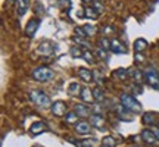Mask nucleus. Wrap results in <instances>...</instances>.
<instances>
[{
	"label": "nucleus",
	"mask_w": 159,
	"mask_h": 147,
	"mask_svg": "<svg viewBox=\"0 0 159 147\" xmlns=\"http://www.w3.org/2000/svg\"><path fill=\"white\" fill-rule=\"evenodd\" d=\"M84 16L90 18V19H97V18H99V12H97L93 6H90V7H85L84 9Z\"/></svg>",
	"instance_id": "22"
},
{
	"label": "nucleus",
	"mask_w": 159,
	"mask_h": 147,
	"mask_svg": "<svg viewBox=\"0 0 159 147\" xmlns=\"http://www.w3.org/2000/svg\"><path fill=\"white\" fill-rule=\"evenodd\" d=\"M130 75L134 77V81H136L137 84H140L143 79H144V74L142 71H139V69H134V71H130Z\"/></svg>",
	"instance_id": "26"
},
{
	"label": "nucleus",
	"mask_w": 159,
	"mask_h": 147,
	"mask_svg": "<svg viewBox=\"0 0 159 147\" xmlns=\"http://www.w3.org/2000/svg\"><path fill=\"white\" fill-rule=\"evenodd\" d=\"M74 112L78 115L80 118H87V116H90V109H89V106H85V105H75L74 108Z\"/></svg>",
	"instance_id": "16"
},
{
	"label": "nucleus",
	"mask_w": 159,
	"mask_h": 147,
	"mask_svg": "<svg viewBox=\"0 0 159 147\" xmlns=\"http://www.w3.org/2000/svg\"><path fill=\"white\" fill-rule=\"evenodd\" d=\"M93 79H94L99 85L103 84V75H100V72H99V71H93Z\"/></svg>",
	"instance_id": "34"
},
{
	"label": "nucleus",
	"mask_w": 159,
	"mask_h": 147,
	"mask_svg": "<svg viewBox=\"0 0 159 147\" xmlns=\"http://www.w3.org/2000/svg\"><path fill=\"white\" fill-rule=\"evenodd\" d=\"M50 110L55 116H65V115H66V105H65L62 100H57V102L52 103Z\"/></svg>",
	"instance_id": "8"
},
{
	"label": "nucleus",
	"mask_w": 159,
	"mask_h": 147,
	"mask_svg": "<svg viewBox=\"0 0 159 147\" xmlns=\"http://www.w3.org/2000/svg\"><path fill=\"white\" fill-rule=\"evenodd\" d=\"M102 144L106 147H115L116 146V140L112 136H106L102 138Z\"/></svg>",
	"instance_id": "25"
},
{
	"label": "nucleus",
	"mask_w": 159,
	"mask_h": 147,
	"mask_svg": "<svg viewBox=\"0 0 159 147\" xmlns=\"http://www.w3.org/2000/svg\"><path fill=\"white\" fill-rule=\"evenodd\" d=\"M130 75V71L128 69H125V68H118V69H115L114 72H112V77L116 79H127V77Z\"/></svg>",
	"instance_id": "19"
},
{
	"label": "nucleus",
	"mask_w": 159,
	"mask_h": 147,
	"mask_svg": "<svg viewBox=\"0 0 159 147\" xmlns=\"http://www.w3.org/2000/svg\"><path fill=\"white\" fill-rule=\"evenodd\" d=\"M99 44H100V47H102V49H105V50H111V40L106 38V37L100 38Z\"/></svg>",
	"instance_id": "31"
},
{
	"label": "nucleus",
	"mask_w": 159,
	"mask_h": 147,
	"mask_svg": "<svg viewBox=\"0 0 159 147\" xmlns=\"http://www.w3.org/2000/svg\"><path fill=\"white\" fill-rule=\"evenodd\" d=\"M150 130L155 132V136L158 137V140H159V127H156V125H150Z\"/></svg>",
	"instance_id": "37"
},
{
	"label": "nucleus",
	"mask_w": 159,
	"mask_h": 147,
	"mask_svg": "<svg viewBox=\"0 0 159 147\" xmlns=\"http://www.w3.org/2000/svg\"><path fill=\"white\" fill-rule=\"evenodd\" d=\"M80 99L83 100L84 103H93L94 102V96H93V90L90 88H83L81 93H80Z\"/></svg>",
	"instance_id": "14"
},
{
	"label": "nucleus",
	"mask_w": 159,
	"mask_h": 147,
	"mask_svg": "<svg viewBox=\"0 0 159 147\" xmlns=\"http://www.w3.org/2000/svg\"><path fill=\"white\" fill-rule=\"evenodd\" d=\"M93 96H94V102H100L102 103L105 100V94H103V90L100 87H96L93 88Z\"/></svg>",
	"instance_id": "23"
},
{
	"label": "nucleus",
	"mask_w": 159,
	"mask_h": 147,
	"mask_svg": "<svg viewBox=\"0 0 159 147\" xmlns=\"http://www.w3.org/2000/svg\"><path fill=\"white\" fill-rule=\"evenodd\" d=\"M57 2H59V5L62 7H69L71 6V0H57Z\"/></svg>",
	"instance_id": "36"
},
{
	"label": "nucleus",
	"mask_w": 159,
	"mask_h": 147,
	"mask_svg": "<svg viewBox=\"0 0 159 147\" xmlns=\"http://www.w3.org/2000/svg\"><path fill=\"white\" fill-rule=\"evenodd\" d=\"M148 49V41L144 38H137L136 41H134V51L136 53H142V51H144Z\"/></svg>",
	"instance_id": "18"
},
{
	"label": "nucleus",
	"mask_w": 159,
	"mask_h": 147,
	"mask_svg": "<svg viewBox=\"0 0 159 147\" xmlns=\"http://www.w3.org/2000/svg\"><path fill=\"white\" fill-rule=\"evenodd\" d=\"M114 110L116 112L118 118L122 119V121H127V122H130L131 119H133L131 116H127V115H130V110L125 108V106H124V105H122L121 102H119L118 105H115V106H114Z\"/></svg>",
	"instance_id": "9"
},
{
	"label": "nucleus",
	"mask_w": 159,
	"mask_h": 147,
	"mask_svg": "<svg viewBox=\"0 0 159 147\" xmlns=\"http://www.w3.org/2000/svg\"><path fill=\"white\" fill-rule=\"evenodd\" d=\"M75 35H77V37H83V38L87 37V34H85V31L83 27H77V28H75Z\"/></svg>",
	"instance_id": "35"
},
{
	"label": "nucleus",
	"mask_w": 159,
	"mask_h": 147,
	"mask_svg": "<svg viewBox=\"0 0 159 147\" xmlns=\"http://www.w3.org/2000/svg\"><path fill=\"white\" fill-rule=\"evenodd\" d=\"M69 53H71V56L72 57L77 59V57H83V53H84V51H81V49H80L78 46H72L71 50H69Z\"/></svg>",
	"instance_id": "29"
},
{
	"label": "nucleus",
	"mask_w": 159,
	"mask_h": 147,
	"mask_svg": "<svg viewBox=\"0 0 159 147\" xmlns=\"http://www.w3.org/2000/svg\"><path fill=\"white\" fill-rule=\"evenodd\" d=\"M40 27V21L37 18H33V19H30L28 24H27V27H25V35L28 37V38H33L37 33V29Z\"/></svg>",
	"instance_id": "5"
},
{
	"label": "nucleus",
	"mask_w": 159,
	"mask_h": 147,
	"mask_svg": "<svg viewBox=\"0 0 159 147\" xmlns=\"http://www.w3.org/2000/svg\"><path fill=\"white\" fill-rule=\"evenodd\" d=\"M100 147H106V146H103V144H102V146H100Z\"/></svg>",
	"instance_id": "40"
},
{
	"label": "nucleus",
	"mask_w": 159,
	"mask_h": 147,
	"mask_svg": "<svg viewBox=\"0 0 159 147\" xmlns=\"http://www.w3.org/2000/svg\"><path fill=\"white\" fill-rule=\"evenodd\" d=\"M143 74H144V79H146V82L149 84V87H152V88L159 91V74L152 66L146 68L143 71Z\"/></svg>",
	"instance_id": "4"
},
{
	"label": "nucleus",
	"mask_w": 159,
	"mask_h": 147,
	"mask_svg": "<svg viewBox=\"0 0 159 147\" xmlns=\"http://www.w3.org/2000/svg\"><path fill=\"white\" fill-rule=\"evenodd\" d=\"M91 6H93L99 13H102L103 9H105V6H103V3L100 2V0H93V2H91Z\"/></svg>",
	"instance_id": "32"
},
{
	"label": "nucleus",
	"mask_w": 159,
	"mask_h": 147,
	"mask_svg": "<svg viewBox=\"0 0 159 147\" xmlns=\"http://www.w3.org/2000/svg\"><path fill=\"white\" fill-rule=\"evenodd\" d=\"M49 131V127L44 124V122H41V121H35L31 124L30 127V132L33 134V136H40V134H43V132H47Z\"/></svg>",
	"instance_id": "7"
},
{
	"label": "nucleus",
	"mask_w": 159,
	"mask_h": 147,
	"mask_svg": "<svg viewBox=\"0 0 159 147\" xmlns=\"http://www.w3.org/2000/svg\"><path fill=\"white\" fill-rule=\"evenodd\" d=\"M91 127L93 125L90 122H87V121H78L77 124H75V132L77 134H81V136H85V134H89L91 130Z\"/></svg>",
	"instance_id": "10"
},
{
	"label": "nucleus",
	"mask_w": 159,
	"mask_h": 147,
	"mask_svg": "<svg viewBox=\"0 0 159 147\" xmlns=\"http://www.w3.org/2000/svg\"><path fill=\"white\" fill-rule=\"evenodd\" d=\"M30 7V0H16V13L18 16H24Z\"/></svg>",
	"instance_id": "13"
},
{
	"label": "nucleus",
	"mask_w": 159,
	"mask_h": 147,
	"mask_svg": "<svg viewBox=\"0 0 159 147\" xmlns=\"http://www.w3.org/2000/svg\"><path fill=\"white\" fill-rule=\"evenodd\" d=\"M83 59H84L87 63H94V57H93V53H91L89 49H87V50H84V53H83Z\"/></svg>",
	"instance_id": "30"
},
{
	"label": "nucleus",
	"mask_w": 159,
	"mask_h": 147,
	"mask_svg": "<svg viewBox=\"0 0 159 147\" xmlns=\"http://www.w3.org/2000/svg\"><path fill=\"white\" fill-rule=\"evenodd\" d=\"M127 50V46L122 44L119 40H111V51H114L115 55H124Z\"/></svg>",
	"instance_id": "11"
},
{
	"label": "nucleus",
	"mask_w": 159,
	"mask_h": 147,
	"mask_svg": "<svg viewBox=\"0 0 159 147\" xmlns=\"http://www.w3.org/2000/svg\"><path fill=\"white\" fill-rule=\"evenodd\" d=\"M83 28H84V31H85V34H87V37H93V35L97 33V28L94 27V25H90V24H85Z\"/></svg>",
	"instance_id": "28"
},
{
	"label": "nucleus",
	"mask_w": 159,
	"mask_h": 147,
	"mask_svg": "<svg viewBox=\"0 0 159 147\" xmlns=\"http://www.w3.org/2000/svg\"><path fill=\"white\" fill-rule=\"evenodd\" d=\"M97 56L100 57V59H103V60H105V62H108V53H106V50H105V49H102V47H99V49H97Z\"/></svg>",
	"instance_id": "33"
},
{
	"label": "nucleus",
	"mask_w": 159,
	"mask_h": 147,
	"mask_svg": "<svg viewBox=\"0 0 159 147\" xmlns=\"http://www.w3.org/2000/svg\"><path fill=\"white\" fill-rule=\"evenodd\" d=\"M69 141H72L77 147H96V140H94V138H83V140H80V141H74V140H71V137H69Z\"/></svg>",
	"instance_id": "17"
},
{
	"label": "nucleus",
	"mask_w": 159,
	"mask_h": 147,
	"mask_svg": "<svg viewBox=\"0 0 159 147\" xmlns=\"http://www.w3.org/2000/svg\"><path fill=\"white\" fill-rule=\"evenodd\" d=\"M134 59H136V62H139V63L144 60V57H143L142 53H136V56H134Z\"/></svg>",
	"instance_id": "38"
},
{
	"label": "nucleus",
	"mask_w": 159,
	"mask_h": 147,
	"mask_svg": "<svg viewBox=\"0 0 159 147\" xmlns=\"http://www.w3.org/2000/svg\"><path fill=\"white\" fill-rule=\"evenodd\" d=\"M119 102L122 103L131 113H140L142 112V105L139 103V100H137L136 97H133L131 94L122 93V94L119 96Z\"/></svg>",
	"instance_id": "1"
},
{
	"label": "nucleus",
	"mask_w": 159,
	"mask_h": 147,
	"mask_svg": "<svg viewBox=\"0 0 159 147\" xmlns=\"http://www.w3.org/2000/svg\"><path fill=\"white\" fill-rule=\"evenodd\" d=\"M68 93L71 96H77L78 93H81V87H80L78 82H71L68 87Z\"/></svg>",
	"instance_id": "24"
},
{
	"label": "nucleus",
	"mask_w": 159,
	"mask_h": 147,
	"mask_svg": "<svg viewBox=\"0 0 159 147\" xmlns=\"http://www.w3.org/2000/svg\"><path fill=\"white\" fill-rule=\"evenodd\" d=\"M133 147H139V146H133Z\"/></svg>",
	"instance_id": "41"
},
{
	"label": "nucleus",
	"mask_w": 159,
	"mask_h": 147,
	"mask_svg": "<svg viewBox=\"0 0 159 147\" xmlns=\"http://www.w3.org/2000/svg\"><path fill=\"white\" fill-rule=\"evenodd\" d=\"M28 96L30 99L33 100V102L39 106V108H50L52 106V100H50V97L47 96V94H44L43 91H40V90H31L28 93Z\"/></svg>",
	"instance_id": "2"
},
{
	"label": "nucleus",
	"mask_w": 159,
	"mask_h": 147,
	"mask_svg": "<svg viewBox=\"0 0 159 147\" xmlns=\"http://www.w3.org/2000/svg\"><path fill=\"white\" fill-rule=\"evenodd\" d=\"M81 2H83V3H91L93 0H81Z\"/></svg>",
	"instance_id": "39"
},
{
	"label": "nucleus",
	"mask_w": 159,
	"mask_h": 147,
	"mask_svg": "<svg viewBox=\"0 0 159 147\" xmlns=\"http://www.w3.org/2000/svg\"><path fill=\"white\" fill-rule=\"evenodd\" d=\"M90 124L100 131H105V119L99 113H91L90 115Z\"/></svg>",
	"instance_id": "12"
},
{
	"label": "nucleus",
	"mask_w": 159,
	"mask_h": 147,
	"mask_svg": "<svg viewBox=\"0 0 159 147\" xmlns=\"http://www.w3.org/2000/svg\"><path fill=\"white\" fill-rule=\"evenodd\" d=\"M78 77L84 82H91V81H94L93 79V71H90V69L87 68H80L78 69Z\"/></svg>",
	"instance_id": "15"
},
{
	"label": "nucleus",
	"mask_w": 159,
	"mask_h": 147,
	"mask_svg": "<svg viewBox=\"0 0 159 147\" xmlns=\"http://www.w3.org/2000/svg\"><path fill=\"white\" fill-rule=\"evenodd\" d=\"M143 138V141L146 143L148 146H156L159 143L158 137L155 136V132L152 130H143L142 131V136H140Z\"/></svg>",
	"instance_id": "6"
},
{
	"label": "nucleus",
	"mask_w": 159,
	"mask_h": 147,
	"mask_svg": "<svg viewBox=\"0 0 159 147\" xmlns=\"http://www.w3.org/2000/svg\"><path fill=\"white\" fill-rule=\"evenodd\" d=\"M142 121H143V124L144 125H155V116H153V113H144L143 115V118H142Z\"/></svg>",
	"instance_id": "27"
},
{
	"label": "nucleus",
	"mask_w": 159,
	"mask_h": 147,
	"mask_svg": "<svg viewBox=\"0 0 159 147\" xmlns=\"http://www.w3.org/2000/svg\"><path fill=\"white\" fill-rule=\"evenodd\" d=\"M53 46L49 44V43H40L39 49H37V51L39 53H41V55H52L53 53Z\"/></svg>",
	"instance_id": "20"
},
{
	"label": "nucleus",
	"mask_w": 159,
	"mask_h": 147,
	"mask_svg": "<svg viewBox=\"0 0 159 147\" xmlns=\"http://www.w3.org/2000/svg\"><path fill=\"white\" fill-rule=\"evenodd\" d=\"M33 78L35 81H39V82H47V81H50L53 77H55V72L52 71L50 68H47V66H39V68H35L33 71Z\"/></svg>",
	"instance_id": "3"
},
{
	"label": "nucleus",
	"mask_w": 159,
	"mask_h": 147,
	"mask_svg": "<svg viewBox=\"0 0 159 147\" xmlns=\"http://www.w3.org/2000/svg\"><path fill=\"white\" fill-rule=\"evenodd\" d=\"M78 115L75 112H66V115H65V122L66 124H71V125H75L77 122H78Z\"/></svg>",
	"instance_id": "21"
}]
</instances>
